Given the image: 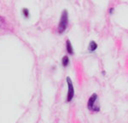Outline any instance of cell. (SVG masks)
<instances>
[{"label":"cell","mask_w":128,"mask_h":123,"mask_svg":"<svg viewBox=\"0 0 128 123\" xmlns=\"http://www.w3.org/2000/svg\"><path fill=\"white\" fill-rule=\"evenodd\" d=\"M66 50H67V52L68 53L69 55H74V49H73V46H72V43L70 42L69 40H68L66 41Z\"/></svg>","instance_id":"cell-4"},{"label":"cell","mask_w":128,"mask_h":123,"mask_svg":"<svg viewBox=\"0 0 128 123\" xmlns=\"http://www.w3.org/2000/svg\"><path fill=\"white\" fill-rule=\"evenodd\" d=\"M114 9L113 7L109 9V14H110V15H112V14L114 13Z\"/></svg>","instance_id":"cell-8"},{"label":"cell","mask_w":128,"mask_h":123,"mask_svg":"<svg viewBox=\"0 0 128 123\" xmlns=\"http://www.w3.org/2000/svg\"><path fill=\"white\" fill-rule=\"evenodd\" d=\"M98 94L93 93L92 96L90 97L88 100V104H87V107L89 108V110L95 113H98L100 111V107L98 105H96V102L98 100Z\"/></svg>","instance_id":"cell-2"},{"label":"cell","mask_w":128,"mask_h":123,"mask_svg":"<svg viewBox=\"0 0 128 123\" xmlns=\"http://www.w3.org/2000/svg\"><path fill=\"white\" fill-rule=\"evenodd\" d=\"M68 25V13L67 10H63L62 14V17L60 20L59 25H58V32L60 34H63L66 31Z\"/></svg>","instance_id":"cell-1"},{"label":"cell","mask_w":128,"mask_h":123,"mask_svg":"<svg viewBox=\"0 0 128 123\" xmlns=\"http://www.w3.org/2000/svg\"><path fill=\"white\" fill-rule=\"evenodd\" d=\"M66 80H67L68 84V95H67V102H69L74 99V84L72 81L71 78L67 77L66 78Z\"/></svg>","instance_id":"cell-3"},{"label":"cell","mask_w":128,"mask_h":123,"mask_svg":"<svg viewBox=\"0 0 128 123\" xmlns=\"http://www.w3.org/2000/svg\"><path fill=\"white\" fill-rule=\"evenodd\" d=\"M96 49H98V44H96L95 41H90L88 46L89 51H90V52H94V51H96Z\"/></svg>","instance_id":"cell-5"},{"label":"cell","mask_w":128,"mask_h":123,"mask_svg":"<svg viewBox=\"0 0 128 123\" xmlns=\"http://www.w3.org/2000/svg\"><path fill=\"white\" fill-rule=\"evenodd\" d=\"M70 60H69V57L68 56H64L62 59V64L63 67H68L69 65Z\"/></svg>","instance_id":"cell-6"},{"label":"cell","mask_w":128,"mask_h":123,"mask_svg":"<svg viewBox=\"0 0 128 123\" xmlns=\"http://www.w3.org/2000/svg\"><path fill=\"white\" fill-rule=\"evenodd\" d=\"M22 15H23L24 17L26 18H28L29 17V10H28L26 8H24V9H22Z\"/></svg>","instance_id":"cell-7"}]
</instances>
